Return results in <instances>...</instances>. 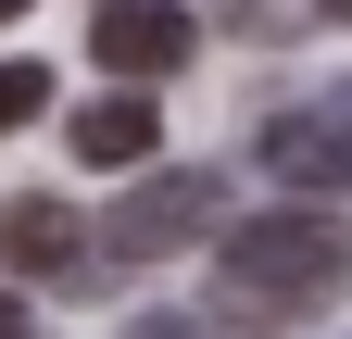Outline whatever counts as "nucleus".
Segmentation results:
<instances>
[{
  "mask_svg": "<svg viewBox=\"0 0 352 339\" xmlns=\"http://www.w3.org/2000/svg\"><path fill=\"white\" fill-rule=\"evenodd\" d=\"M352 289V226L315 201H277V214H227L214 239V314L227 327H302Z\"/></svg>",
  "mask_w": 352,
  "mask_h": 339,
  "instance_id": "obj_1",
  "label": "nucleus"
},
{
  "mask_svg": "<svg viewBox=\"0 0 352 339\" xmlns=\"http://www.w3.org/2000/svg\"><path fill=\"white\" fill-rule=\"evenodd\" d=\"M227 214H239V201H227V163H151V176L101 214V251H113V264L214 251V239H227Z\"/></svg>",
  "mask_w": 352,
  "mask_h": 339,
  "instance_id": "obj_2",
  "label": "nucleus"
},
{
  "mask_svg": "<svg viewBox=\"0 0 352 339\" xmlns=\"http://www.w3.org/2000/svg\"><path fill=\"white\" fill-rule=\"evenodd\" d=\"M252 163H264L289 201H315V214H340V201H352V126H340V113H315V101L264 126V139H252Z\"/></svg>",
  "mask_w": 352,
  "mask_h": 339,
  "instance_id": "obj_3",
  "label": "nucleus"
},
{
  "mask_svg": "<svg viewBox=\"0 0 352 339\" xmlns=\"http://www.w3.org/2000/svg\"><path fill=\"white\" fill-rule=\"evenodd\" d=\"M88 51H101V75H113V89H151V75H176V63H189V13H176V0H101Z\"/></svg>",
  "mask_w": 352,
  "mask_h": 339,
  "instance_id": "obj_4",
  "label": "nucleus"
},
{
  "mask_svg": "<svg viewBox=\"0 0 352 339\" xmlns=\"http://www.w3.org/2000/svg\"><path fill=\"white\" fill-rule=\"evenodd\" d=\"M63 151H76V163H101V176H151V151H164V113H151V89H101V101H76Z\"/></svg>",
  "mask_w": 352,
  "mask_h": 339,
  "instance_id": "obj_5",
  "label": "nucleus"
},
{
  "mask_svg": "<svg viewBox=\"0 0 352 339\" xmlns=\"http://www.w3.org/2000/svg\"><path fill=\"white\" fill-rule=\"evenodd\" d=\"M88 226L63 214L51 189H25V201H0V264L13 277H88V251H76Z\"/></svg>",
  "mask_w": 352,
  "mask_h": 339,
  "instance_id": "obj_6",
  "label": "nucleus"
},
{
  "mask_svg": "<svg viewBox=\"0 0 352 339\" xmlns=\"http://www.w3.org/2000/svg\"><path fill=\"white\" fill-rule=\"evenodd\" d=\"M38 113H51V75H38V63H0V139L38 126Z\"/></svg>",
  "mask_w": 352,
  "mask_h": 339,
  "instance_id": "obj_7",
  "label": "nucleus"
},
{
  "mask_svg": "<svg viewBox=\"0 0 352 339\" xmlns=\"http://www.w3.org/2000/svg\"><path fill=\"white\" fill-rule=\"evenodd\" d=\"M126 339H239V327H227V314H139Z\"/></svg>",
  "mask_w": 352,
  "mask_h": 339,
  "instance_id": "obj_8",
  "label": "nucleus"
},
{
  "mask_svg": "<svg viewBox=\"0 0 352 339\" xmlns=\"http://www.w3.org/2000/svg\"><path fill=\"white\" fill-rule=\"evenodd\" d=\"M315 113H340V126H352V75H327V101H315Z\"/></svg>",
  "mask_w": 352,
  "mask_h": 339,
  "instance_id": "obj_9",
  "label": "nucleus"
},
{
  "mask_svg": "<svg viewBox=\"0 0 352 339\" xmlns=\"http://www.w3.org/2000/svg\"><path fill=\"white\" fill-rule=\"evenodd\" d=\"M0 339H25V302H13V289H0Z\"/></svg>",
  "mask_w": 352,
  "mask_h": 339,
  "instance_id": "obj_10",
  "label": "nucleus"
},
{
  "mask_svg": "<svg viewBox=\"0 0 352 339\" xmlns=\"http://www.w3.org/2000/svg\"><path fill=\"white\" fill-rule=\"evenodd\" d=\"M13 13H38V0H0V25H13Z\"/></svg>",
  "mask_w": 352,
  "mask_h": 339,
  "instance_id": "obj_11",
  "label": "nucleus"
},
{
  "mask_svg": "<svg viewBox=\"0 0 352 339\" xmlns=\"http://www.w3.org/2000/svg\"><path fill=\"white\" fill-rule=\"evenodd\" d=\"M327 13H340V25H352V0H327Z\"/></svg>",
  "mask_w": 352,
  "mask_h": 339,
  "instance_id": "obj_12",
  "label": "nucleus"
}]
</instances>
